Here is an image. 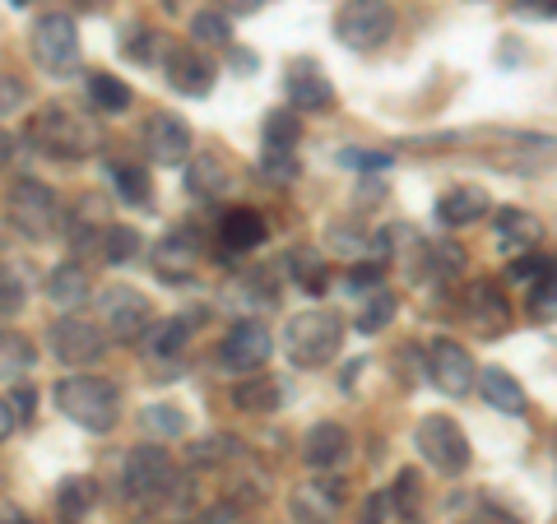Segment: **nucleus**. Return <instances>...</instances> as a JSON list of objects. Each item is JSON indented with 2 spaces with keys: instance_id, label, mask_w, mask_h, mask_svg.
Returning <instances> with one entry per match:
<instances>
[{
  "instance_id": "25",
  "label": "nucleus",
  "mask_w": 557,
  "mask_h": 524,
  "mask_svg": "<svg viewBox=\"0 0 557 524\" xmlns=\"http://www.w3.org/2000/svg\"><path fill=\"white\" fill-rule=\"evenodd\" d=\"M94 506H98V483L94 478H61L57 487V520L61 524H84L94 515Z\"/></svg>"
},
{
  "instance_id": "8",
  "label": "nucleus",
  "mask_w": 557,
  "mask_h": 524,
  "mask_svg": "<svg viewBox=\"0 0 557 524\" xmlns=\"http://www.w3.org/2000/svg\"><path fill=\"white\" fill-rule=\"evenodd\" d=\"M121 478H126V497L145 501V506L163 501L172 492V483H177V460H172L163 446H135L126 456Z\"/></svg>"
},
{
  "instance_id": "29",
  "label": "nucleus",
  "mask_w": 557,
  "mask_h": 524,
  "mask_svg": "<svg viewBox=\"0 0 557 524\" xmlns=\"http://www.w3.org/2000/svg\"><path fill=\"white\" fill-rule=\"evenodd\" d=\"M89 102H94V112H108V116L131 112V84H121L116 75H108V70H94L89 75Z\"/></svg>"
},
{
  "instance_id": "31",
  "label": "nucleus",
  "mask_w": 557,
  "mask_h": 524,
  "mask_svg": "<svg viewBox=\"0 0 557 524\" xmlns=\"http://www.w3.org/2000/svg\"><path fill=\"white\" fill-rule=\"evenodd\" d=\"M362 302H368L358 311V329H362V335H381V329L395 321V311H399V297L391 288H376V292L362 297Z\"/></svg>"
},
{
  "instance_id": "7",
  "label": "nucleus",
  "mask_w": 557,
  "mask_h": 524,
  "mask_svg": "<svg viewBox=\"0 0 557 524\" xmlns=\"http://www.w3.org/2000/svg\"><path fill=\"white\" fill-rule=\"evenodd\" d=\"M395 33V10L391 0H344L335 14V38L354 51H376L386 47Z\"/></svg>"
},
{
  "instance_id": "27",
  "label": "nucleus",
  "mask_w": 557,
  "mask_h": 524,
  "mask_svg": "<svg viewBox=\"0 0 557 524\" xmlns=\"http://www.w3.org/2000/svg\"><path fill=\"white\" fill-rule=\"evenodd\" d=\"M186 186H190V196L196 200H214V196H223V190L233 186V172H228V163H223L219 153H200V159L190 163V172H186Z\"/></svg>"
},
{
  "instance_id": "22",
  "label": "nucleus",
  "mask_w": 557,
  "mask_h": 524,
  "mask_svg": "<svg viewBox=\"0 0 557 524\" xmlns=\"http://www.w3.org/2000/svg\"><path fill=\"white\" fill-rule=\"evenodd\" d=\"M348 450H354V441H348V432L339 423H317L302 441V460L311 469H335L348 460Z\"/></svg>"
},
{
  "instance_id": "13",
  "label": "nucleus",
  "mask_w": 557,
  "mask_h": 524,
  "mask_svg": "<svg viewBox=\"0 0 557 524\" xmlns=\"http://www.w3.org/2000/svg\"><path fill=\"white\" fill-rule=\"evenodd\" d=\"M270 353H274V335L260 321H237L228 335H223V344H219V362L228 366V372H260V366L270 362Z\"/></svg>"
},
{
  "instance_id": "40",
  "label": "nucleus",
  "mask_w": 557,
  "mask_h": 524,
  "mask_svg": "<svg viewBox=\"0 0 557 524\" xmlns=\"http://www.w3.org/2000/svg\"><path fill=\"white\" fill-rule=\"evenodd\" d=\"M24 307V278L0 265V316H10V311Z\"/></svg>"
},
{
  "instance_id": "52",
  "label": "nucleus",
  "mask_w": 557,
  "mask_h": 524,
  "mask_svg": "<svg viewBox=\"0 0 557 524\" xmlns=\"http://www.w3.org/2000/svg\"><path fill=\"white\" fill-rule=\"evenodd\" d=\"M10 404H14V413H20V423H28V417H33V390H28V386H20V390H14Z\"/></svg>"
},
{
  "instance_id": "4",
  "label": "nucleus",
  "mask_w": 557,
  "mask_h": 524,
  "mask_svg": "<svg viewBox=\"0 0 557 524\" xmlns=\"http://www.w3.org/2000/svg\"><path fill=\"white\" fill-rule=\"evenodd\" d=\"M5 219H10V228L28 237V241H51L61 233V204L57 196H51V186H42L38 177H20V182H10L5 190Z\"/></svg>"
},
{
  "instance_id": "38",
  "label": "nucleus",
  "mask_w": 557,
  "mask_h": 524,
  "mask_svg": "<svg viewBox=\"0 0 557 524\" xmlns=\"http://www.w3.org/2000/svg\"><path fill=\"white\" fill-rule=\"evenodd\" d=\"M418 492H423V483H418L413 469H405V474L391 483V506H395V511L405 515V520H413V515H418Z\"/></svg>"
},
{
  "instance_id": "14",
  "label": "nucleus",
  "mask_w": 557,
  "mask_h": 524,
  "mask_svg": "<svg viewBox=\"0 0 557 524\" xmlns=\"http://www.w3.org/2000/svg\"><path fill=\"white\" fill-rule=\"evenodd\" d=\"M284 93H288V108H298V112H330L335 108V84H330L321 61H311V57L288 61Z\"/></svg>"
},
{
  "instance_id": "3",
  "label": "nucleus",
  "mask_w": 557,
  "mask_h": 524,
  "mask_svg": "<svg viewBox=\"0 0 557 524\" xmlns=\"http://www.w3.org/2000/svg\"><path fill=\"white\" fill-rule=\"evenodd\" d=\"M278 344H284V358L293 366H302V372H317V366L335 362V353L344 348V321L335 316V311H325V307L298 311V316H288Z\"/></svg>"
},
{
  "instance_id": "20",
  "label": "nucleus",
  "mask_w": 557,
  "mask_h": 524,
  "mask_svg": "<svg viewBox=\"0 0 557 524\" xmlns=\"http://www.w3.org/2000/svg\"><path fill=\"white\" fill-rule=\"evenodd\" d=\"M487 214H493V200H487L483 186H456L437 200V223H446V228H469V223H483Z\"/></svg>"
},
{
  "instance_id": "11",
  "label": "nucleus",
  "mask_w": 557,
  "mask_h": 524,
  "mask_svg": "<svg viewBox=\"0 0 557 524\" xmlns=\"http://www.w3.org/2000/svg\"><path fill=\"white\" fill-rule=\"evenodd\" d=\"M465 325L474 329L479 339H497L511 329V302L507 292H502L497 278H474V284L465 288Z\"/></svg>"
},
{
  "instance_id": "53",
  "label": "nucleus",
  "mask_w": 557,
  "mask_h": 524,
  "mask_svg": "<svg viewBox=\"0 0 557 524\" xmlns=\"http://www.w3.org/2000/svg\"><path fill=\"white\" fill-rule=\"evenodd\" d=\"M223 5H228L233 14H256L260 5H265V0H223Z\"/></svg>"
},
{
  "instance_id": "16",
  "label": "nucleus",
  "mask_w": 557,
  "mask_h": 524,
  "mask_svg": "<svg viewBox=\"0 0 557 524\" xmlns=\"http://www.w3.org/2000/svg\"><path fill=\"white\" fill-rule=\"evenodd\" d=\"M428 376H432V386H437L442 395H450V399H460V395H469L474 390V358L465 353V344H456V339H437L432 344V353H428Z\"/></svg>"
},
{
  "instance_id": "54",
  "label": "nucleus",
  "mask_w": 557,
  "mask_h": 524,
  "mask_svg": "<svg viewBox=\"0 0 557 524\" xmlns=\"http://www.w3.org/2000/svg\"><path fill=\"white\" fill-rule=\"evenodd\" d=\"M75 5H79L84 14H108V10H112V0H75Z\"/></svg>"
},
{
  "instance_id": "49",
  "label": "nucleus",
  "mask_w": 557,
  "mask_h": 524,
  "mask_svg": "<svg viewBox=\"0 0 557 524\" xmlns=\"http://www.w3.org/2000/svg\"><path fill=\"white\" fill-rule=\"evenodd\" d=\"M344 167H391V153H362V149H344L339 153Z\"/></svg>"
},
{
  "instance_id": "44",
  "label": "nucleus",
  "mask_w": 557,
  "mask_h": 524,
  "mask_svg": "<svg viewBox=\"0 0 557 524\" xmlns=\"http://www.w3.org/2000/svg\"><path fill=\"white\" fill-rule=\"evenodd\" d=\"M200 524H247V511L237 501H214L209 511L200 515Z\"/></svg>"
},
{
  "instance_id": "1",
  "label": "nucleus",
  "mask_w": 557,
  "mask_h": 524,
  "mask_svg": "<svg viewBox=\"0 0 557 524\" xmlns=\"http://www.w3.org/2000/svg\"><path fill=\"white\" fill-rule=\"evenodd\" d=\"M24 135L42 159H57V163H84V159H94V149H98V130L79 112L61 108V102H47V108L33 112Z\"/></svg>"
},
{
  "instance_id": "5",
  "label": "nucleus",
  "mask_w": 557,
  "mask_h": 524,
  "mask_svg": "<svg viewBox=\"0 0 557 524\" xmlns=\"http://www.w3.org/2000/svg\"><path fill=\"white\" fill-rule=\"evenodd\" d=\"M28 51L33 61H38V70H47V75H75L79 70V33H75V20L61 10H47L38 14V24L28 28Z\"/></svg>"
},
{
  "instance_id": "32",
  "label": "nucleus",
  "mask_w": 557,
  "mask_h": 524,
  "mask_svg": "<svg viewBox=\"0 0 557 524\" xmlns=\"http://www.w3.org/2000/svg\"><path fill=\"white\" fill-rule=\"evenodd\" d=\"M302 139V116L298 108H274L265 116V145L270 149H293Z\"/></svg>"
},
{
  "instance_id": "50",
  "label": "nucleus",
  "mask_w": 557,
  "mask_h": 524,
  "mask_svg": "<svg viewBox=\"0 0 557 524\" xmlns=\"http://www.w3.org/2000/svg\"><path fill=\"white\" fill-rule=\"evenodd\" d=\"M516 10L525 14V20H534V14H539V20H553V14H557V0H520Z\"/></svg>"
},
{
  "instance_id": "45",
  "label": "nucleus",
  "mask_w": 557,
  "mask_h": 524,
  "mask_svg": "<svg viewBox=\"0 0 557 524\" xmlns=\"http://www.w3.org/2000/svg\"><path fill=\"white\" fill-rule=\"evenodd\" d=\"M24 84L14 79V75H0V116H10V112H20L24 108Z\"/></svg>"
},
{
  "instance_id": "24",
  "label": "nucleus",
  "mask_w": 557,
  "mask_h": 524,
  "mask_svg": "<svg viewBox=\"0 0 557 524\" xmlns=\"http://www.w3.org/2000/svg\"><path fill=\"white\" fill-rule=\"evenodd\" d=\"M89 270L84 265H57L47 274V297H51V307H61V311H79L84 302H89Z\"/></svg>"
},
{
  "instance_id": "12",
  "label": "nucleus",
  "mask_w": 557,
  "mask_h": 524,
  "mask_svg": "<svg viewBox=\"0 0 557 524\" xmlns=\"http://www.w3.org/2000/svg\"><path fill=\"white\" fill-rule=\"evenodd\" d=\"M214 75L219 70L205 57V47H196V42L163 47V79H168V89H177L182 98H209Z\"/></svg>"
},
{
  "instance_id": "56",
  "label": "nucleus",
  "mask_w": 557,
  "mask_h": 524,
  "mask_svg": "<svg viewBox=\"0 0 557 524\" xmlns=\"http://www.w3.org/2000/svg\"><path fill=\"white\" fill-rule=\"evenodd\" d=\"M10 524H33V520H28V515H20V511H14V515H10Z\"/></svg>"
},
{
  "instance_id": "58",
  "label": "nucleus",
  "mask_w": 557,
  "mask_h": 524,
  "mask_svg": "<svg viewBox=\"0 0 557 524\" xmlns=\"http://www.w3.org/2000/svg\"><path fill=\"white\" fill-rule=\"evenodd\" d=\"M10 515H14V511H10ZM0 524H10V520H0Z\"/></svg>"
},
{
  "instance_id": "19",
  "label": "nucleus",
  "mask_w": 557,
  "mask_h": 524,
  "mask_svg": "<svg viewBox=\"0 0 557 524\" xmlns=\"http://www.w3.org/2000/svg\"><path fill=\"white\" fill-rule=\"evenodd\" d=\"M265 237H270V223L260 209H228V214L219 219V241H223V251H233V255L256 251Z\"/></svg>"
},
{
  "instance_id": "43",
  "label": "nucleus",
  "mask_w": 557,
  "mask_h": 524,
  "mask_svg": "<svg viewBox=\"0 0 557 524\" xmlns=\"http://www.w3.org/2000/svg\"><path fill=\"white\" fill-rule=\"evenodd\" d=\"M381 278H386V270L376 265H358V270H348V292H376L381 288Z\"/></svg>"
},
{
  "instance_id": "18",
  "label": "nucleus",
  "mask_w": 557,
  "mask_h": 524,
  "mask_svg": "<svg viewBox=\"0 0 557 524\" xmlns=\"http://www.w3.org/2000/svg\"><path fill=\"white\" fill-rule=\"evenodd\" d=\"M339 501H344V492H339L335 478L298 483V487H293V497H288L293 520H302V524H330V520L339 515Z\"/></svg>"
},
{
  "instance_id": "46",
  "label": "nucleus",
  "mask_w": 557,
  "mask_h": 524,
  "mask_svg": "<svg viewBox=\"0 0 557 524\" xmlns=\"http://www.w3.org/2000/svg\"><path fill=\"white\" fill-rule=\"evenodd\" d=\"M460 524H520V520L507 515V511H497L493 501H474V511H469Z\"/></svg>"
},
{
  "instance_id": "36",
  "label": "nucleus",
  "mask_w": 557,
  "mask_h": 524,
  "mask_svg": "<svg viewBox=\"0 0 557 524\" xmlns=\"http://www.w3.org/2000/svg\"><path fill=\"white\" fill-rule=\"evenodd\" d=\"M33 366V344L24 335H0V376H20Z\"/></svg>"
},
{
  "instance_id": "37",
  "label": "nucleus",
  "mask_w": 557,
  "mask_h": 524,
  "mask_svg": "<svg viewBox=\"0 0 557 524\" xmlns=\"http://www.w3.org/2000/svg\"><path fill=\"white\" fill-rule=\"evenodd\" d=\"M139 423H145L153 436H182L186 432V413L172 409V404H149L145 413H139Z\"/></svg>"
},
{
  "instance_id": "15",
  "label": "nucleus",
  "mask_w": 557,
  "mask_h": 524,
  "mask_svg": "<svg viewBox=\"0 0 557 524\" xmlns=\"http://www.w3.org/2000/svg\"><path fill=\"white\" fill-rule=\"evenodd\" d=\"M145 149L159 167H182L190 149H196V135H190V126L177 112H153L145 121Z\"/></svg>"
},
{
  "instance_id": "39",
  "label": "nucleus",
  "mask_w": 557,
  "mask_h": 524,
  "mask_svg": "<svg viewBox=\"0 0 557 524\" xmlns=\"http://www.w3.org/2000/svg\"><path fill=\"white\" fill-rule=\"evenodd\" d=\"M260 172H265L270 182H293V177H298V159H293V149H270V145H265Z\"/></svg>"
},
{
  "instance_id": "47",
  "label": "nucleus",
  "mask_w": 557,
  "mask_h": 524,
  "mask_svg": "<svg viewBox=\"0 0 557 524\" xmlns=\"http://www.w3.org/2000/svg\"><path fill=\"white\" fill-rule=\"evenodd\" d=\"M548 270H553V255H534V251H525V255H520L516 265H511V274H516V278H534V274L544 278Z\"/></svg>"
},
{
  "instance_id": "23",
  "label": "nucleus",
  "mask_w": 557,
  "mask_h": 524,
  "mask_svg": "<svg viewBox=\"0 0 557 524\" xmlns=\"http://www.w3.org/2000/svg\"><path fill=\"white\" fill-rule=\"evenodd\" d=\"M479 390L487 399V409H497V413H507V417H520L525 413V390H520V380L507 372V366H483L479 372Z\"/></svg>"
},
{
  "instance_id": "26",
  "label": "nucleus",
  "mask_w": 557,
  "mask_h": 524,
  "mask_svg": "<svg viewBox=\"0 0 557 524\" xmlns=\"http://www.w3.org/2000/svg\"><path fill=\"white\" fill-rule=\"evenodd\" d=\"M186 339H190V321L186 316H177V321H153L145 329V339H139V348H145L149 362H172L186 348Z\"/></svg>"
},
{
  "instance_id": "48",
  "label": "nucleus",
  "mask_w": 557,
  "mask_h": 524,
  "mask_svg": "<svg viewBox=\"0 0 557 524\" xmlns=\"http://www.w3.org/2000/svg\"><path fill=\"white\" fill-rule=\"evenodd\" d=\"M391 511H395L391 492H376V497H368V506H362V520H358V524H386Z\"/></svg>"
},
{
  "instance_id": "34",
  "label": "nucleus",
  "mask_w": 557,
  "mask_h": 524,
  "mask_svg": "<svg viewBox=\"0 0 557 524\" xmlns=\"http://www.w3.org/2000/svg\"><path fill=\"white\" fill-rule=\"evenodd\" d=\"M190 38L196 47H228L233 42V24L223 10H200L196 20H190Z\"/></svg>"
},
{
  "instance_id": "6",
  "label": "nucleus",
  "mask_w": 557,
  "mask_h": 524,
  "mask_svg": "<svg viewBox=\"0 0 557 524\" xmlns=\"http://www.w3.org/2000/svg\"><path fill=\"white\" fill-rule=\"evenodd\" d=\"M413 446H418V456L428 460V469H437L442 478H460L469 469V436L460 432L456 417H446V413L423 417L413 432Z\"/></svg>"
},
{
  "instance_id": "35",
  "label": "nucleus",
  "mask_w": 557,
  "mask_h": 524,
  "mask_svg": "<svg viewBox=\"0 0 557 524\" xmlns=\"http://www.w3.org/2000/svg\"><path fill=\"white\" fill-rule=\"evenodd\" d=\"M288 274L298 278L307 292H325V284H330V265H325L317 251H293L288 255Z\"/></svg>"
},
{
  "instance_id": "21",
  "label": "nucleus",
  "mask_w": 557,
  "mask_h": 524,
  "mask_svg": "<svg viewBox=\"0 0 557 524\" xmlns=\"http://www.w3.org/2000/svg\"><path fill=\"white\" fill-rule=\"evenodd\" d=\"M233 409L256 413V417L278 413V409H284V380L265 376V372H247V376H242L237 386H233Z\"/></svg>"
},
{
  "instance_id": "51",
  "label": "nucleus",
  "mask_w": 557,
  "mask_h": 524,
  "mask_svg": "<svg viewBox=\"0 0 557 524\" xmlns=\"http://www.w3.org/2000/svg\"><path fill=\"white\" fill-rule=\"evenodd\" d=\"M14 427H20V413H14L10 399H0V441H10Z\"/></svg>"
},
{
  "instance_id": "17",
  "label": "nucleus",
  "mask_w": 557,
  "mask_h": 524,
  "mask_svg": "<svg viewBox=\"0 0 557 524\" xmlns=\"http://www.w3.org/2000/svg\"><path fill=\"white\" fill-rule=\"evenodd\" d=\"M200 260H205V247H200V237L190 228L168 233L159 247H153V270H159V278H168V284H186V278H196Z\"/></svg>"
},
{
  "instance_id": "41",
  "label": "nucleus",
  "mask_w": 557,
  "mask_h": 524,
  "mask_svg": "<svg viewBox=\"0 0 557 524\" xmlns=\"http://www.w3.org/2000/svg\"><path fill=\"white\" fill-rule=\"evenodd\" d=\"M159 47H163V38H159L153 28H135V38L126 33V42H121V51H126V57H135V61H149Z\"/></svg>"
},
{
  "instance_id": "2",
  "label": "nucleus",
  "mask_w": 557,
  "mask_h": 524,
  "mask_svg": "<svg viewBox=\"0 0 557 524\" xmlns=\"http://www.w3.org/2000/svg\"><path fill=\"white\" fill-rule=\"evenodd\" d=\"M51 399H57V409L70 423L94 432V436H108L121 423V390L102 376H65V380H57Z\"/></svg>"
},
{
  "instance_id": "55",
  "label": "nucleus",
  "mask_w": 557,
  "mask_h": 524,
  "mask_svg": "<svg viewBox=\"0 0 557 524\" xmlns=\"http://www.w3.org/2000/svg\"><path fill=\"white\" fill-rule=\"evenodd\" d=\"M10 159H14V135L0 130V167H10Z\"/></svg>"
},
{
  "instance_id": "9",
  "label": "nucleus",
  "mask_w": 557,
  "mask_h": 524,
  "mask_svg": "<svg viewBox=\"0 0 557 524\" xmlns=\"http://www.w3.org/2000/svg\"><path fill=\"white\" fill-rule=\"evenodd\" d=\"M98 316H102V329H108V339L116 344H139L145 339V329L153 325V307L149 297L139 288H108L98 297Z\"/></svg>"
},
{
  "instance_id": "57",
  "label": "nucleus",
  "mask_w": 557,
  "mask_h": 524,
  "mask_svg": "<svg viewBox=\"0 0 557 524\" xmlns=\"http://www.w3.org/2000/svg\"><path fill=\"white\" fill-rule=\"evenodd\" d=\"M14 5H28V0H14Z\"/></svg>"
},
{
  "instance_id": "28",
  "label": "nucleus",
  "mask_w": 557,
  "mask_h": 524,
  "mask_svg": "<svg viewBox=\"0 0 557 524\" xmlns=\"http://www.w3.org/2000/svg\"><path fill=\"white\" fill-rule=\"evenodd\" d=\"M497 237L507 251H525V247H539V237H544V223L525 209H502L497 214Z\"/></svg>"
},
{
  "instance_id": "30",
  "label": "nucleus",
  "mask_w": 557,
  "mask_h": 524,
  "mask_svg": "<svg viewBox=\"0 0 557 524\" xmlns=\"http://www.w3.org/2000/svg\"><path fill=\"white\" fill-rule=\"evenodd\" d=\"M108 177H112V186H116V200H126V204H135V209H145V204L153 200L149 172L139 167V163H112Z\"/></svg>"
},
{
  "instance_id": "10",
  "label": "nucleus",
  "mask_w": 557,
  "mask_h": 524,
  "mask_svg": "<svg viewBox=\"0 0 557 524\" xmlns=\"http://www.w3.org/2000/svg\"><path fill=\"white\" fill-rule=\"evenodd\" d=\"M47 344H51V353H57V362H65V366H94L108 353V329L70 311V316H61L47 329Z\"/></svg>"
},
{
  "instance_id": "42",
  "label": "nucleus",
  "mask_w": 557,
  "mask_h": 524,
  "mask_svg": "<svg viewBox=\"0 0 557 524\" xmlns=\"http://www.w3.org/2000/svg\"><path fill=\"white\" fill-rule=\"evenodd\" d=\"M553 311H557V265L534 288V316H553Z\"/></svg>"
},
{
  "instance_id": "33",
  "label": "nucleus",
  "mask_w": 557,
  "mask_h": 524,
  "mask_svg": "<svg viewBox=\"0 0 557 524\" xmlns=\"http://www.w3.org/2000/svg\"><path fill=\"white\" fill-rule=\"evenodd\" d=\"M108 265H131V260L139 255V233L131 228V223H112L108 233H102V251H98Z\"/></svg>"
}]
</instances>
